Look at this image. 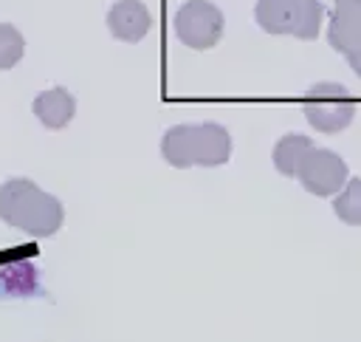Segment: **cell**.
I'll return each instance as SVG.
<instances>
[{
	"label": "cell",
	"mask_w": 361,
	"mask_h": 342,
	"mask_svg": "<svg viewBox=\"0 0 361 342\" xmlns=\"http://www.w3.org/2000/svg\"><path fill=\"white\" fill-rule=\"evenodd\" d=\"M0 220L31 237H51L62 229L65 206L56 195L39 189L31 178H6L0 184Z\"/></svg>",
	"instance_id": "obj_1"
},
{
	"label": "cell",
	"mask_w": 361,
	"mask_h": 342,
	"mask_svg": "<svg viewBox=\"0 0 361 342\" xmlns=\"http://www.w3.org/2000/svg\"><path fill=\"white\" fill-rule=\"evenodd\" d=\"M302 113L319 133H341L355 119V99L338 82H316L302 96Z\"/></svg>",
	"instance_id": "obj_2"
},
{
	"label": "cell",
	"mask_w": 361,
	"mask_h": 342,
	"mask_svg": "<svg viewBox=\"0 0 361 342\" xmlns=\"http://www.w3.org/2000/svg\"><path fill=\"white\" fill-rule=\"evenodd\" d=\"M175 34L186 48L206 51L214 48L223 37V11L209 0H186L175 11Z\"/></svg>",
	"instance_id": "obj_3"
},
{
	"label": "cell",
	"mask_w": 361,
	"mask_h": 342,
	"mask_svg": "<svg viewBox=\"0 0 361 342\" xmlns=\"http://www.w3.org/2000/svg\"><path fill=\"white\" fill-rule=\"evenodd\" d=\"M296 178L310 195L327 198V195H338L344 189V184L350 181V170L338 153L324 150V147H313L305 155Z\"/></svg>",
	"instance_id": "obj_4"
},
{
	"label": "cell",
	"mask_w": 361,
	"mask_h": 342,
	"mask_svg": "<svg viewBox=\"0 0 361 342\" xmlns=\"http://www.w3.org/2000/svg\"><path fill=\"white\" fill-rule=\"evenodd\" d=\"M327 42L344 57L361 45V0H333Z\"/></svg>",
	"instance_id": "obj_5"
},
{
	"label": "cell",
	"mask_w": 361,
	"mask_h": 342,
	"mask_svg": "<svg viewBox=\"0 0 361 342\" xmlns=\"http://www.w3.org/2000/svg\"><path fill=\"white\" fill-rule=\"evenodd\" d=\"M152 25V14L141 0H116L107 11V28L121 42H141Z\"/></svg>",
	"instance_id": "obj_6"
},
{
	"label": "cell",
	"mask_w": 361,
	"mask_h": 342,
	"mask_svg": "<svg viewBox=\"0 0 361 342\" xmlns=\"http://www.w3.org/2000/svg\"><path fill=\"white\" fill-rule=\"evenodd\" d=\"M31 110L39 119L42 127L62 130V127L71 124V119L76 113V99H73V93L68 88L56 85V88H48V90L37 93L34 102H31Z\"/></svg>",
	"instance_id": "obj_7"
},
{
	"label": "cell",
	"mask_w": 361,
	"mask_h": 342,
	"mask_svg": "<svg viewBox=\"0 0 361 342\" xmlns=\"http://www.w3.org/2000/svg\"><path fill=\"white\" fill-rule=\"evenodd\" d=\"M231 158V136L217 122L195 124V164L197 167H220Z\"/></svg>",
	"instance_id": "obj_8"
},
{
	"label": "cell",
	"mask_w": 361,
	"mask_h": 342,
	"mask_svg": "<svg viewBox=\"0 0 361 342\" xmlns=\"http://www.w3.org/2000/svg\"><path fill=\"white\" fill-rule=\"evenodd\" d=\"M299 0H257L254 20L268 34H293Z\"/></svg>",
	"instance_id": "obj_9"
},
{
	"label": "cell",
	"mask_w": 361,
	"mask_h": 342,
	"mask_svg": "<svg viewBox=\"0 0 361 342\" xmlns=\"http://www.w3.org/2000/svg\"><path fill=\"white\" fill-rule=\"evenodd\" d=\"M161 155L169 167H195V124H175L161 138Z\"/></svg>",
	"instance_id": "obj_10"
},
{
	"label": "cell",
	"mask_w": 361,
	"mask_h": 342,
	"mask_svg": "<svg viewBox=\"0 0 361 342\" xmlns=\"http://www.w3.org/2000/svg\"><path fill=\"white\" fill-rule=\"evenodd\" d=\"M310 150H313V138H307L302 133H285L274 144V153H271L276 172H282L288 178H296V172H299V167H302V161Z\"/></svg>",
	"instance_id": "obj_11"
},
{
	"label": "cell",
	"mask_w": 361,
	"mask_h": 342,
	"mask_svg": "<svg viewBox=\"0 0 361 342\" xmlns=\"http://www.w3.org/2000/svg\"><path fill=\"white\" fill-rule=\"evenodd\" d=\"M333 212L338 220L350 226H361V178H350L344 189L333 201Z\"/></svg>",
	"instance_id": "obj_12"
},
{
	"label": "cell",
	"mask_w": 361,
	"mask_h": 342,
	"mask_svg": "<svg viewBox=\"0 0 361 342\" xmlns=\"http://www.w3.org/2000/svg\"><path fill=\"white\" fill-rule=\"evenodd\" d=\"M322 20H324V6L319 0H299L293 37L296 40H316L322 31Z\"/></svg>",
	"instance_id": "obj_13"
},
{
	"label": "cell",
	"mask_w": 361,
	"mask_h": 342,
	"mask_svg": "<svg viewBox=\"0 0 361 342\" xmlns=\"http://www.w3.org/2000/svg\"><path fill=\"white\" fill-rule=\"evenodd\" d=\"M25 54V37L20 34L17 25L0 23V71L14 68Z\"/></svg>",
	"instance_id": "obj_14"
},
{
	"label": "cell",
	"mask_w": 361,
	"mask_h": 342,
	"mask_svg": "<svg viewBox=\"0 0 361 342\" xmlns=\"http://www.w3.org/2000/svg\"><path fill=\"white\" fill-rule=\"evenodd\" d=\"M347 62H350V68L361 76V45H358V48H353V51L347 54Z\"/></svg>",
	"instance_id": "obj_15"
}]
</instances>
